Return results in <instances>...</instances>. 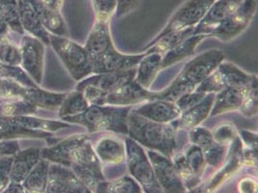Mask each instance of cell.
Wrapping results in <instances>:
<instances>
[{
  "instance_id": "cell-1",
  "label": "cell",
  "mask_w": 258,
  "mask_h": 193,
  "mask_svg": "<svg viewBox=\"0 0 258 193\" xmlns=\"http://www.w3.org/2000/svg\"><path fill=\"white\" fill-rule=\"evenodd\" d=\"M110 21L96 19L87 40L86 49L91 57L93 74H105L136 68L146 54L125 55L118 53L109 32Z\"/></svg>"
},
{
  "instance_id": "cell-2",
  "label": "cell",
  "mask_w": 258,
  "mask_h": 193,
  "mask_svg": "<svg viewBox=\"0 0 258 193\" xmlns=\"http://www.w3.org/2000/svg\"><path fill=\"white\" fill-rule=\"evenodd\" d=\"M225 59V54L219 50L208 51L199 55L185 66L181 74L168 88L155 93L154 100L175 102L179 96L196 90Z\"/></svg>"
},
{
  "instance_id": "cell-3",
  "label": "cell",
  "mask_w": 258,
  "mask_h": 193,
  "mask_svg": "<svg viewBox=\"0 0 258 193\" xmlns=\"http://www.w3.org/2000/svg\"><path fill=\"white\" fill-rule=\"evenodd\" d=\"M127 134L130 138L172 159L176 148L175 127L173 125L170 123H157L132 111L127 118Z\"/></svg>"
},
{
  "instance_id": "cell-4",
  "label": "cell",
  "mask_w": 258,
  "mask_h": 193,
  "mask_svg": "<svg viewBox=\"0 0 258 193\" xmlns=\"http://www.w3.org/2000/svg\"><path fill=\"white\" fill-rule=\"evenodd\" d=\"M131 109V106L105 107L104 105H91L84 112L78 115L67 116L61 119L66 122L82 125L86 127L90 132L111 130L127 134V118Z\"/></svg>"
},
{
  "instance_id": "cell-5",
  "label": "cell",
  "mask_w": 258,
  "mask_h": 193,
  "mask_svg": "<svg viewBox=\"0 0 258 193\" xmlns=\"http://www.w3.org/2000/svg\"><path fill=\"white\" fill-rule=\"evenodd\" d=\"M136 71L137 67L124 71L90 76L78 84L80 92L90 105L102 106V101L107 94L134 80Z\"/></svg>"
},
{
  "instance_id": "cell-6",
  "label": "cell",
  "mask_w": 258,
  "mask_h": 193,
  "mask_svg": "<svg viewBox=\"0 0 258 193\" xmlns=\"http://www.w3.org/2000/svg\"><path fill=\"white\" fill-rule=\"evenodd\" d=\"M70 168L91 192H97L98 184L105 181L100 161L92 147L90 139L85 140L72 151Z\"/></svg>"
},
{
  "instance_id": "cell-7",
  "label": "cell",
  "mask_w": 258,
  "mask_h": 193,
  "mask_svg": "<svg viewBox=\"0 0 258 193\" xmlns=\"http://www.w3.org/2000/svg\"><path fill=\"white\" fill-rule=\"evenodd\" d=\"M50 44L76 80H81L93 74L91 57L85 47L66 37L49 34Z\"/></svg>"
},
{
  "instance_id": "cell-8",
  "label": "cell",
  "mask_w": 258,
  "mask_h": 193,
  "mask_svg": "<svg viewBox=\"0 0 258 193\" xmlns=\"http://www.w3.org/2000/svg\"><path fill=\"white\" fill-rule=\"evenodd\" d=\"M125 150L129 172L140 183L142 188L146 192H163L160 184L156 180L151 161L138 142L127 137L125 139Z\"/></svg>"
},
{
  "instance_id": "cell-9",
  "label": "cell",
  "mask_w": 258,
  "mask_h": 193,
  "mask_svg": "<svg viewBox=\"0 0 258 193\" xmlns=\"http://www.w3.org/2000/svg\"><path fill=\"white\" fill-rule=\"evenodd\" d=\"M216 0H188L182 6L173 14L172 18L166 25V27L154 40L149 43L144 51L151 47L152 44L156 43L163 36L169 33L179 31L184 28L194 27L205 16V14L209 10L211 5Z\"/></svg>"
},
{
  "instance_id": "cell-10",
  "label": "cell",
  "mask_w": 258,
  "mask_h": 193,
  "mask_svg": "<svg viewBox=\"0 0 258 193\" xmlns=\"http://www.w3.org/2000/svg\"><path fill=\"white\" fill-rule=\"evenodd\" d=\"M256 11V1L255 0H243L240 6L232 15H230L224 22L217 25L210 32L209 36L215 37L222 42H229L235 39L243 32Z\"/></svg>"
},
{
  "instance_id": "cell-11",
  "label": "cell",
  "mask_w": 258,
  "mask_h": 193,
  "mask_svg": "<svg viewBox=\"0 0 258 193\" xmlns=\"http://www.w3.org/2000/svg\"><path fill=\"white\" fill-rule=\"evenodd\" d=\"M148 155L156 180L164 192L186 191V187L184 186L170 158L153 151H149Z\"/></svg>"
},
{
  "instance_id": "cell-12",
  "label": "cell",
  "mask_w": 258,
  "mask_h": 193,
  "mask_svg": "<svg viewBox=\"0 0 258 193\" xmlns=\"http://www.w3.org/2000/svg\"><path fill=\"white\" fill-rule=\"evenodd\" d=\"M46 192H91L70 167L62 164H49Z\"/></svg>"
},
{
  "instance_id": "cell-13",
  "label": "cell",
  "mask_w": 258,
  "mask_h": 193,
  "mask_svg": "<svg viewBox=\"0 0 258 193\" xmlns=\"http://www.w3.org/2000/svg\"><path fill=\"white\" fill-rule=\"evenodd\" d=\"M43 42L31 36H24L21 45L22 64L37 84L42 82L43 64Z\"/></svg>"
},
{
  "instance_id": "cell-14",
  "label": "cell",
  "mask_w": 258,
  "mask_h": 193,
  "mask_svg": "<svg viewBox=\"0 0 258 193\" xmlns=\"http://www.w3.org/2000/svg\"><path fill=\"white\" fill-rule=\"evenodd\" d=\"M154 96L155 92H151L148 89L143 88L133 80L107 94L102 101V106L109 105L118 107H129L133 105H138L144 102L152 101L154 100Z\"/></svg>"
},
{
  "instance_id": "cell-15",
  "label": "cell",
  "mask_w": 258,
  "mask_h": 193,
  "mask_svg": "<svg viewBox=\"0 0 258 193\" xmlns=\"http://www.w3.org/2000/svg\"><path fill=\"white\" fill-rule=\"evenodd\" d=\"M242 2L243 0H216L202 21L195 26L193 35L205 34L208 37L217 25L236 11Z\"/></svg>"
},
{
  "instance_id": "cell-16",
  "label": "cell",
  "mask_w": 258,
  "mask_h": 193,
  "mask_svg": "<svg viewBox=\"0 0 258 193\" xmlns=\"http://www.w3.org/2000/svg\"><path fill=\"white\" fill-rule=\"evenodd\" d=\"M142 117L157 123H171L179 118L181 111L173 102L165 100H152L140 108L132 110Z\"/></svg>"
},
{
  "instance_id": "cell-17",
  "label": "cell",
  "mask_w": 258,
  "mask_h": 193,
  "mask_svg": "<svg viewBox=\"0 0 258 193\" xmlns=\"http://www.w3.org/2000/svg\"><path fill=\"white\" fill-rule=\"evenodd\" d=\"M251 83L246 87H227L218 92V95L215 96L210 115L216 116L239 109L251 86Z\"/></svg>"
},
{
  "instance_id": "cell-18",
  "label": "cell",
  "mask_w": 258,
  "mask_h": 193,
  "mask_svg": "<svg viewBox=\"0 0 258 193\" xmlns=\"http://www.w3.org/2000/svg\"><path fill=\"white\" fill-rule=\"evenodd\" d=\"M215 96V93H207L200 103L182 111L176 122L177 127L180 129H191L203 123L210 115Z\"/></svg>"
},
{
  "instance_id": "cell-19",
  "label": "cell",
  "mask_w": 258,
  "mask_h": 193,
  "mask_svg": "<svg viewBox=\"0 0 258 193\" xmlns=\"http://www.w3.org/2000/svg\"><path fill=\"white\" fill-rule=\"evenodd\" d=\"M87 139H90L87 134H76L54 144L50 148L41 150V157L46 161L70 167V156L72 151Z\"/></svg>"
},
{
  "instance_id": "cell-20",
  "label": "cell",
  "mask_w": 258,
  "mask_h": 193,
  "mask_svg": "<svg viewBox=\"0 0 258 193\" xmlns=\"http://www.w3.org/2000/svg\"><path fill=\"white\" fill-rule=\"evenodd\" d=\"M41 159V149L39 148L19 151L14 155L10 172V182H22Z\"/></svg>"
},
{
  "instance_id": "cell-21",
  "label": "cell",
  "mask_w": 258,
  "mask_h": 193,
  "mask_svg": "<svg viewBox=\"0 0 258 193\" xmlns=\"http://www.w3.org/2000/svg\"><path fill=\"white\" fill-rule=\"evenodd\" d=\"M32 2L34 11L36 12L40 22L46 30L57 36H69L64 20L59 12L52 10L41 0H32Z\"/></svg>"
},
{
  "instance_id": "cell-22",
  "label": "cell",
  "mask_w": 258,
  "mask_h": 193,
  "mask_svg": "<svg viewBox=\"0 0 258 193\" xmlns=\"http://www.w3.org/2000/svg\"><path fill=\"white\" fill-rule=\"evenodd\" d=\"M162 58L161 54L157 53L146 54L138 64L134 81L149 90L158 72L161 70Z\"/></svg>"
},
{
  "instance_id": "cell-23",
  "label": "cell",
  "mask_w": 258,
  "mask_h": 193,
  "mask_svg": "<svg viewBox=\"0 0 258 193\" xmlns=\"http://www.w3.org/2000/svg\"><path fill=\"white\" fill-rule=\"evenodd\" d=\"M206 37L207 35L205 34L191 35L185 39L182 43L172 49V51L164 54V57L162 58L161 70L194 55L197 45Z\"/></svg>"
},
{
  "instance_id": "cell-24",
  "label": "cell",
  "mask_w": 258,
  "mask_h": 193,
  "mask_svg": "<svg viewBox=\"0 0 258 193\" xmlns=\"http://www.w3.org/2000/svg\"><path fill=\"white\" fill-rule=\"evenodd\" d=\"M98 160L107 164H118L125 159V146L120 140L102 138L96 147Z\"/></svg>"
},
{
  "instance_id": "cell-25",
  "label": "cell",
  "mask_w": 258,
  "mask_h": 193,
  "mask_svg": "<svg viewBox=\"0 0 258 193\" xmlns=\"http://www.w3.org/2000/svg\"><path fill=\"white\" fill-rule=\"evenodd\" d=\"M66 94L51 93L37 87H25L23 100L31 103L37 108L57 109L64 101Z\"/></svg>"
},
{
  "instance_id": "cell-26",
  "label": "cell",
  "mask_w": 258,
  "mask_h": 193,
  "mask_svg": "<svg viewBox=\"0 0 258 193\" xmlns=\"http://www.w3.org/2000/svg\"><path fill=\"white\" fill-rule=\"evenodd\" d=\"M48 169L49 161L41 159L27 177L22 181V186L26 189L25 191L44 192L47 183Z\"/></svg>"
},
{
  "instance_id": "cell-27",
  "label": "cell",
  "mask_w": 258,
  "mask_h": 193,
  "mask_svg": "<svg viewBox=\"0 0 258 193\" xmlns=\"http://www.w3.org/2000/svg\"><path fill=\"white\" fill-rule=\"evenodd\" d=\"M21 23L29 33H31L39 40H41L45 44H50L49 34L40 22L36 12L31 9L27 4H22L20 8Z\"/></svg>"
},
{
  "instance_id": "cell-28",
  "label": "cell",
  "mask_w": 258,
  "mask_h": 193,
  "mask_svg": "<svg viewBox=\"0 0 258 193\" xmlns=\"http://www.w3.org/2000/svg\"><path fill=\"white\" fill-rule=\"evenodd\" d=\"M0 121H5L7 123H10L13 125H19V126H22L24 128H27V129L43 130V131H54V130H58V129L70 127V124H67L64 122L34 118V117H28L27 115L2 118L0 119Z\"/></svg>"
},
{
  "instance_id": "cell-29",
  "label": "cell",
  "mask_w": 258,
  "mask_h": 193,
  "mask_svg": "<svg viewBox=\"0 0 258 193\" xmlns=\"http://www.w3.org/2000/svg\"><path fill=\"white\" fill-rule=\"evenodd\" d=\"M243 159H244V157H243V152H242L241 140L238 136H236L234 139V144H233V151L231 152V156L229 158V161L227 162V165L225 166L213 178V180L208 185V190L215 189L219 184H221L225 181V179L228 178L232 173L236 171L237 169L240 167Z\"/></svg>"
},
{
  "instance_id": "cell-30",
  "label": "cell",
  "mask_w": 258,
  "mask_h": 193,
  "mask_svg": "<svg viewBox=\"0 0 258 193\" xmlns=\"http://www.w3.org/2000/svg\"><path fill=\"white\" fill-rule=\"evenodd\" d=\"M222 75L226 88L227 87H246L253 80L255 75H249L241 71L236 66L231 63L221 62L217 67Z\"/></svg>"
},
{
  "instance_id": "cell-31",
  "label": "cell",
  "mask_w": 258,
  "mask_h": 193,
  "mask_svg": "<svg viewBox=\"0 0 258 193\" xmlns=\"http://www.w3.org/2000/svg\"><path fill=\"white\" fill-rule=\"evenodd\" d=\"M194 27L184 28L179 31L169 33L160 38L156 43L152 44L151 47L146 50V54L151 53H157L161 54L162 56L168 52L172 51L175 46H177L180 43H182L185 39H187L189 36L193 35Z\"/></svg>"
},
{
  "instance_id": "cell-32",
  "label": "cell",
  "mask_w": 258,
  "mask_h": 193,
  "mask_svg": "<svg viewBox=\"0 0 258 193\" xmlns=\"http://www.w3.org/2000/svg\"><path fill=\"white\" fill-rule=\"evenodd\" d=\"M52 136L49 131L37 130L24 128L19 125H13L5 121H0V140H9L13 138H48Z\"/></svg>"
},
{
  "instance_id": "cell-33",
  "label": "cell",
  "mask_w": 258,
  "mask_h": 193,
  "mask_svg": "<svg viewBox=\"0 0 258 193\" xmlns=\"http://www.w3.org/2000/svg\"><path fill=\"white\" fill-rule=\"evenodd\" d=\"M85 96L79 91L76 90L69 95H66L62 105L59 108V117L63 118L67 116H75L84 112L89 108Z\"/></svg>"
},
{
  "instance_id": "cell-34",
  "label": "cell",
  "mask_w": 258,
  "mask_h": 193,
  "mask_svg": "<svg viewBox=\"0 0 258 193\" xmlns=\"http://www.w3.org/2000/svg\"><path fill=\"white\" fill-rule=\"evenodd\" d=\"M97 192H142V189L139 182L126 176L112 182L103 181L100 182L97 186Z\"/></svg>"
},
{
  "instance_id": "cell-35",
  "label": "cell",
  "mask_w": 258,
  "mask_h": 193,
  "mask_svg": "<svg viewBox=\"0 0 258 193\" xmlns=\"http://www.w3.org/2000/svg\"><path fill=\"white\" fill-rule=\"evenodd\" d=\"M172 163L186 188L193 189L201 183L202 178L199 177L192 170V168L189 166L188 162L186 161V158L184 155L175 156L173 158Z\"/></svg>"
},
{
  "instance_id": "cell-36",
  "label": "cell",
  "mask_w": 258,
  "mask_h": 193,
  "mask_svg": "<svg viewBox=\"0 0 258 193\" xmlns=\"http://www.w3.org/2000/svg\"><path fill=\"white\" fill-rule=\"evenodd\" d=\"M37 109L36 106L25 100L0 104V119L30 115L36 113Z\"/></svg>"
},
{
  "instance_id": "cell-37",
  "label": "cell",
  "mask_w": 258,
  "mask_h": 193,
  "mask_svg": "<svg viewBox=\"0 0 258 193\" xmlns=\"http://www.w3.org/2000/svg\"><path fill=\"white\" fill-rule=\"evenodd\" d=\"M0 78L15 81L23 87H37L38 84L19 66L3 64L0 62Z\"/></svg>"
},
{
  "instance_id": "cell-38",
  "label": "cell",
  "mask_w": 258,
  "mask_h": 193,
  "mask_svg": "<svg viewBox=\"0 0 258 193\" xmlns=\"http://www.w3.org/2000/svg\"><path fill=\"white\" fill-rule=\"evenodd\" d=\"M25 87L9 79L0 78V104L23 100Z\"/></svg>"
},
{
  "instance_id": "cell-39",
  "label": "cell",
  "mask_w": 258,
  "mask_h": 193,
  "mask_svg": "<svg viewBox=\"0 0 258 193\" xmlns=\"http://www.w3.org/2000/svg\"><path fill=\"white\" fill-rule=\"evenodd\" d=\"M0 62L13 66H18L22 63L21 50L10 43L5 36H2L0 40Z\"/></svg>"
},
{
  "instance_id": "cell-40",
  "label": "cell",
  "mask_w": 258,
  "mask_h": 193,
  "mask_svg": "<svg viewBox=\"0 0 258 193\" xmlns=\"http://www.w3.org/2000/svg\"><path fill=\"white\" fill-rule=\"evenodd\" d=\"M185 158L188 162L189 166L199 177L202 178L205 171V156L202 149L197 145H191L187 148L185 152Z\"/></svg>"
},
{
  "instance_id": "cell-41",
  "label": "cell",
  "mask_w": 258,
  "mask_h": 193,
  "mask_svg": "<svg viewBox=\"0 0 258 193\" xmlns=\"http://www.w3.org/2000/svg\"><path fill=\"white\" fill-rule=\"evenodd\" d=\"M239 110L243 115L247 117H252L257 114V77L256 76L254 77L251 86Z\"/></svg>"
},
{
  "instance_id": "cell-42",
  "label": "cell",
  "mask_w": 258,
  "mask_h": 193,
  "mask_svg": "<svg viewBox=\"0 0 258 193\" xmlns=\"http://www.w3.org/2000/svg\"><path fill=\"white\" fill-rule=\"evenodd\" d=\"M203 151L205 156V162L213 167H218L221 165L222 161L226 155V146L214 141L210 146Z\"/></svg>"
},
{
  "instance_id": "cell-43",
  "label": "cell",
  "mask_w": 258,
  "mask_h": 193,
  "mask_svg": "<svg viewBox=\"0 0 258 193\" xmlns=\"http://www.w3.org/2000/svg\"><path fill=\"white\" fill-rule=\"evenodd\" d=\"M190 140L194 145H197L202 150L210 146L215 140L213 138L212 132L205 128L195 127L190 130Z\"/></svg>"
},
{
  "instance_id": "cell-44",
  "label": "cell",
  "mask_w": 258,
  "mask_h": 193,
  "mask_svg": "<svg viewBox=\"0 0 258 193\" xmlns=\"http://www.w3.org/2000/svg\"><path fill=\"white\" fill-rule=\"evenodd\" d=\"M96 19L110 21L116 11L117 0H93Z\"/></svg>"
},
{
  "instance_id": "cell-45",
  "label": "cell",
  "mask_w": 258,
  "mask_h": 193,
  "mask_svg": "<svg viewBox=\"0 0 258 193\" xmlns=\"http://www.w3.org/2000/svg\"><path fill=\"white\" fill-rule=\"evenodd\" d=\"M205 96H206L205 93L193 91V92L186 93V94L181 95L174 102V104L176 105V107L179 108L180 111L182 112L184 110L193 107L196 104L200 103Z\"/></svg>"
},
{
  "instance_id": "cell-46",
  "label": "cell",
  "mask_w": 258,
  "mask_h": 193,
  "mask_svg": "<svg viewBox=\"0 0 258 193\" xmlns=\"http://www.w3.org/2000/svg\"><path fill=\"white\" fill-rule=\"evenodd\" d=\"M14 156L0 158V192L4 191L10 182V172Z\"/></svg>"
},
{
  "instance_id": "cell-47",
  "label": "cell",
  "mask_w": 258,
  "mask_h": 193,
  "mask_svg": "<svg viewBox=\"0 0 258 193\" xmlns=\"http://www.w3.org/2000/svg\"><path fill=\"white\" fill-rule=\"evenodd\" d=\"M212 134H213V138L216 142L225 144V145L226 143L233 141L237 136L234 127H232L230 125H223V126L217 128Z\"/></svg>"
},
{
  "instance_id": "cell-48",
  "label": "cell",
  "mask_w": 258,
  "mask_h": 193,
  "mask_svg": "<svg viewBox=\"0 0 258 193\" xmlns=\"http://www.w3.org/2000/svg\"><path fill=\"white\" fill-rule=\"evenodd\" d=\"M140 3V0H117L116 7V17L119 19L130 12L135 10Z\"/></svg>"
},
{
  "instance_id": "cell-49",
  "label": "cell",
  "mask_w": 258,
  "mask_h": 193,
  "mask_svg": "<svg viewBox=\"0 0 258 193\" xmlns=\"http://www.w3.org/2000/svg\"><path fill=\"white\" fill-rule=\"evenodd\" d=\"M20 151L18 141H0V158L4 156H14Z\"/></svg>"
},
{
  "instance_id": "cell-50",
  "label": "cell",
  "mask_w": 258,
  "mask_h": 193,
  "mask_svg": "<svg viewBox=\"0 0 258 193\" xmlns=\"http://www.w3.org/2000/svg\"><path fill=\"white\" fill-rule=\"evenodd\" d=\"M242 136L245 140V142L252 147V149H257V135L250 133L248 131L242 130Z\"/></svg>"
},
{
  "instance_id": "cell-51",
  "label": "cell",
  "mask_w": 258,
  "mask_h": 193,
  "mask_svg": "<svg viewBox=\"0 0 258 193\" xmlns=\"http://www.w3.org/2000/svg\"><path fill=\"white\" fill-rule=\"evenodd\" d=\"M25 189L22 186V182H9L8 186L6 187V190L4 192H24Z\"/></svg>"
},
{
  "instance_id": "cell-52",
  "label": "cell",
  "mask_w": 258,
  "mask_h": 193,
  "mask_svg": "<svg viewBox=\"0 0 258 193\" xmlns=\"http://www.w3.org/2000/svg\"><path fill=\"white\" fill-rule=\"evenodd\" d=\"M49 8H51L52 10L59 12L61 4H62V0H45L44 2Z\"/></svg>"
},
{
  "instance_id": "cell-53",
  "label": "cell",
  "mask_w": 258,
  "mask_h": 193,
  "mask_svg": "<svg viewBox=\"0 0 258 193\" xmlns=\"http://www.w3.org/2000/svg\"><path fill=\"white\" fill-rule=\"evenodd\" d=\"M8 30H9V27H8L7 23L4 21V19L2 18L1 14H0V35H1V36L7 35Z\"/></svg>"
},
{
  "instance_id": "cell-54",
  "label": "cell",
  "mask_w": 258,
  "mask_h": 193,
  "mask_svg": "<svg viewBox=\"0 0 258 193\" xmlns=\"http://www.w3.org/2000/svg\"><path fill=\"white\" fill-rule=\"evenodd\" d=\"M1 38H2V36H1V35H0V40H1Z\"/></svg>"
}]
</instances>
